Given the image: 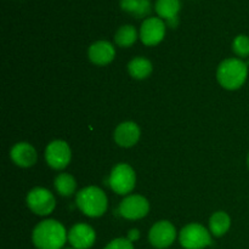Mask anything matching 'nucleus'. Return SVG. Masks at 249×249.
<instances>
[{"label": "nucleus", "instance_id": "1", "mask_svg": "<svg viewBox=\"0 0 249 249\" xmlns=\"http://www.w3.org/2000/svg\"><path fill=\"white\" fill-rule=\"evenodd\" d=\"M68 241V232L57 220L40 221L32 232V242L36 249H63Z\"/></svg>", "mask_w": 249, "mask_h": 249}, {"label": "nucleus", "instance_id": "12", "mask_svg": "<svg viewBox=\"0 0 249 249\" xmlns=\"http://www.w3.org/2000/svg\"><path fill=\"white\" fill-rule=\"evenodd\" d=\"M141 130L135 122H123L114 129L113 139L116 143L121 147L130 148L140 140Z\"/></svg>", "mask_w": 249, "mask_h": 249}, {"label": "nucleus", "instance_id": "7", "mask_svg": "<svg viewBox=\"0 0 249 249\" xmlns=\"http://www.w3.org/2000/svg\"><path fill=\"white\" fill-rule=\"evenodd\" d=\"M177 229L170 221L160 220L148 231V241L156 249L169 248L177 240Z\"/></svg>", "mask_w": 249, "mask_h": 249}, {"label": "nucleus", "instance_id": "16", "mask_svg": "<svg viewBox=\"0 0 249 249\" xmlns=\"http://www.w3.org/2000/svg\"><path fill=\"white\" fill-rule=\"evenodd\" d=\"M153 67L152 63L150 60L142 56H138L134 57L130 62L128 63V72L131 78L136 80H142L146 79L151 75L152 73Z\"/></svg>", "mask_w": 249, "mask_h": 249}, {"label": "nucleus", "instance_id": "3", "mask_svg": "<svg viewBox=\"0 0 249 249\" xmlns=\"http://www.w3.org/2000/svg\"><path fill=\"white\" fill-rule=\"evenodd\" d=\"M75 203L84 215L89 218H99L106 213L108 199L100 187L88 186L78 192Z\"/></svg>", "mask_w": 249, "mask_h": 249}, {"label": "nucleus", "instance_id": "20", "mask_svg": "<svg viewBox=\"0 0 249 249\" xmlns=\"http://www.w3.org/2000/svg\"><path fill=\"white\" fill-rule=\"evenodd\" d=\"M53 186H55L56 191L58 192V195L63 197H70L77 190V181H75L74 177H72L68 173H62V174H58L55 178V181H53Z\"/></svg>", "mask_w": 249, "mask_h": 249}, {"label": "nucleus", "instance_id": "13", "mask_svg": "<svg viewBox=\"0 0 249 249\" xmlns=\"http://www.w3.org/2000/svg\"><path fill=\"white\" fill-rule=\"evenodd\" d=\"M11 160L19 168L33 167L38 160V153L36 148L28 142H17L12 146L10 151Z\"/></svg>", "mask_w": 249, "mask_h": 249}, {"label": "nucleus", "instance_id": "9", "mask_svg": "<svg viewBox=\"0 0 249 249\" xmlns=\"http://www.w3.org/2000/svg\"><path fill=\"white\" fill-rule=\"evenodd\" d=\"M119 214L128 220H139L145 218L150 212L147 198L141 195H129L119 204Z\"/></svg>", "mask_w": 249, "mask_h": 249}, {"label": "nucleus", "instance_id": "11", "mask_svg": "<svg viewBox=\"0 0 249 249\" xmlns=\"http://www.w3.org/2000/svg\"><path fill=\"white\" fill-rule=\"evenodd\" d=\"M96 232L90 225L78 223L68 231V242L75 249H90L95 245Z\"/></svg>", "mask_w": 249, "mask_h": 249}, {"label": "nucleus", "instance_id": "17", "mask_svg": "<svg viewBox=\"0 0 249 249\" xmlns=\"http://www.w3.org/2000/svg\"><path fill=\"white\" fill-rule=\"evenodd\" d=\"M119 5L123 11L133 15L136 18H143L151 12L150 0H119Z\"/></svg>", "mask_w": 249, "mask_h": 249}, {"label": "nucleus", "instance_id": "23", "mask_svg": "<svg viewBox=\"0 0 249 249\" xmlns=\"http://www.w3.org/2000/svg\"><path fill=\"white\" fill-rule=\"evenodd\" d=\"M126 238H128L130 242H136V241L140 240V231H139L138 229H131L128 232V235H126Z\"/></svg>", "mask_w": 249, "mask_h": 249}, {"label": "nucleus", "instance_id": "6", "mask_svg": "<svg viewBox=\"0 0 249 249\" xmlns=\"http://www.w3.org/2000/svg\"><path fill=\"white\" fill-rule=\"evenodd\" d=\"M26 203L32 213L39 216H46L55 209L56 199L49 190L44 187H34L27 195Z\"/></svg>", "mask_w": 249, "mask_h": 249}, {"label": "nucleus", "instance_id": "5", "mask_svg": "<svg viewBox=\"0 0 249 249\" xmlns=\"http://www.w3.org/2000/svg\"><path fill=\"white\" fill-rule=\"evenodd\" d=\"M108 185L116 194L126 196L130 194L136 185L135 170L126 163L114 165L108 178Z\"/></svg>", "mask_w": 249, "mask_h": 249}, {"label": "nucleus", "instance_id": "15", "mask_svg": "<svg viewBox=\"0 0 249 249\" xmlns=\"http://www.w3.org/2000/svg\"><path fill=\"white\" fill-rule=\"evenodd\" d=\"M231 228V218L226 212H215L209 219V231L214 237H223Z\"/></svg>", "mask_w": 249, "mask_h": 249}, {"label": "nucleus", "instance_id": "26", "mask_svg": "<svg viewBox=\"0 0 249 249\" xmlns=\"http://www.w3.org/2000/svg\"><path fill=\"white\" fill-rule=\"evenodd\" d=\"M63 249H75V248H73V247H68V248H63Z\"/></svg>", "mask_w": 249, "mask_h": 249}, {"label": "nucleus", "instance_id": "14", "mask_svg": "<svg viewBox=\"0 0 249 249\" xmlns=\"http://www.w3.org/2000/svg\"><path fill=\"white\" fill-rule=\"evenodd\" d=\"M89 60L96 66H106L114 60L116 49L107 40H97L90 45L88 50Z\"/></svg>", "mask_w": 249, "mask_h": 249}, {"label": "nucleus", "instance_id": "24", "mask_svg": "<svg viewBox=\"0 0 249 249\" xmlns=\"http://www.w3.org/2000/svg\"><path fill=\"white\" fill-rule=\"evenodd\" d=\"M178 22H179V19H178V17H175V18L169 19V21H168V23H169L170 27H173V28H174V27L178 26Z\"/></svg>", "mask_w": 249, "mask_h": 249}, {"label": "nucleus", "instance_id": "25", "mask_svg": "<svg viewBox=\"0 0 249 249\" xmlns=\"http://www.w3.org/2000/svg\"><path fill=\"white\" fill-rule=\"evenodd\" d=\"M247 167H248V169H249V152H248V155H247Z\"/></svg>", "mask_w": 249, "mask_h": 249}, {"label": "nucleus", "instance_id": "4", "mask_svg": "<svg viewBox=\"0 0 249 249\" xmlns=\"http://www.w3.org/2000/svg\"><path fill=\"white\" fill-rule=\"evenodd\" d=\"M179 242L184 249H206L213 245L211 231L197 223H191L181 229Z\"/></svg>", "mask_w": 249, "mask_h": 249}, {"label": "nucleus", "instance_id": "10", "mask_svg": "<svg viewBox=\"0 0 249 249\" xmlns=\"http://www.w3.org/2000/svg\"><path fill=\"white\" fill-rule=\"evenodd\" d=\"M165 23L160 17H148L141 23L140 39L143 45L156 46L164 39Z\"/></svg>", "mask_w": 249, "mask_h": 249}, {"label": "nucleus", "instance_id": "18", "mask_svg": "<svg viewBox=\"0 0 249 249\" xmlns=\"http://www.w3.org/2000/svg\"><path fill=\"white\" fill-rule=\"evenodd\" d=\"M138 36L139 34L135 27L131 24H124V26L119 27L118 31L114 34V43L119 48H130L136 43Z\"/></svg>", "mask_w": 249, "mask_h": 249}, {"label": "nucleus", "instance_id": "22", "mask_svg": "<svg viewBox=\"0 0 249 249\" xmlns=\"http://www.w3.org/2000/svg\"><path fill=\"white\" fill-rule=\"evenodd\" d=\"M104 249H135V248H134V243L130 242L126 237H118L112 240L109 243H107Z\"/></svg>", "mask_w": 249, "mask_h": 249}, {"label": "nucleus", "instance_id": "19", "mask_svg": "<svg viewBox=\"0 0 249 249\" xmlns=\"http://www.w3.org/2000/svg\"><path fill=\"white\" fill-rule=\"evenodd\" d=\"M155 9L160 18L169 21L178 17V14L181 9V1L180 0H157Z\"/></svg>", "mask_w": 249, "mask_h": 249}, {"label": "nucleus", "instance_id": "2", "mask_svg": "<svg viewBox=\"0 0 249 249\" xmlns=\"http://www.w3.org/2000/svg\"><path fill=\"white\" fill-rule=\"evenodd\" d=\"M248 78V63L242 58H226L216 70L218 83L226 90H238Z\"/></svg>", "mask_w": 249, "mask_h": 249}, {"label": "nucleus", "instance_id": "21", "mask_svg": "<svg viewBox=\"0 0 249 249\" xmlns=\"http://www.w3.org/2000/svg\"><path fill=\"white\" fill-rule=\"evenodd\" d=\"M232 51L241 58L249 57V36L240 34L232 41Z\"/></svg>", "mask_w": 249, "mask_h": 249}, {"label": "nucleus", "instance_id": "8", "mask_svg": "<svg viewBox=\"0 0 249 249\" xmlns=\"http://www.w3.org/2000/svg\"><path fill=\"white\" fill-rule=\"evenodd\" d=\"M71 158H72V151L66 141L53 140L46 146L45 160L49 167L53 169H65L70 164Z\"/></svg>", "mask_w": 249, "mask_h": 249}]
</instances>
